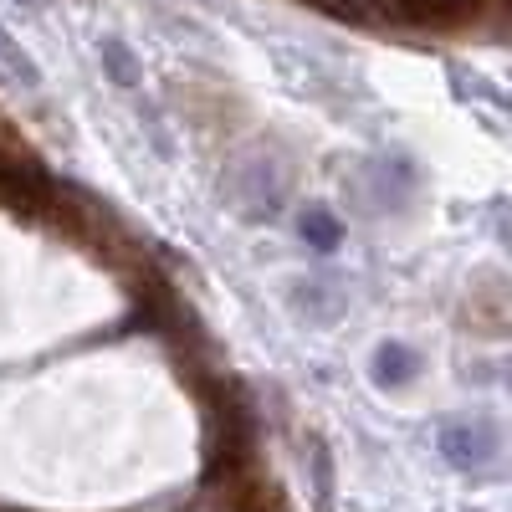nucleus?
<instances>
[{
    "label": "nucleus",
    "instance_id": "obj_1",
    "mask_svg": "<svg viewBox=\"0 0 512 512\" xmlns=\"http://www.w3.org/2000/svg\"><path fill=\"white\" fill-rule=\"evenodd\" d=\"M441 451H446L451 466H461V472H482L497 456V431L487 420H446L441 425Z\"/></svg>",
    "mask_w": 512,
    "mask_h": 512
},
{
    "label": "nucleus",
    "instance_id": "obj_2",
    "mask_svg": "<svg viewBox=\"0 0 512 512\" xmlns=\"http://www.w3.org/2000/svg\"><path fill=\"white\" fill-rule=\"evenodd\" d=\"M415 374V354L405 349V344H384L379 354H374V379L379 384H405Z\"/></svg>",
    "mask_w": 512,
    "mask_h": 512
},
{
    "label": "nucleus",
    "instance_id": "obj_3",
    "mask_svg": "<svg viewBox=\"0 0 512 512\" xmlns=\"http://www.w3.org/2000/svg\"><path fill=\"white\" fill-rule=\"evenodd\" d=\"M98 52H103V67H108V77L118 82V88H134V82H139V72H134V67H139V62H134V52H128L118 36H108Z\"/></svg>",
    "mask_w": 512,
    "mask_h": 512
},
{
    "label": "nucleus",
    "instance_id": "obj_4",
    "mask_svg": "<svg viewBox=\"0 0 512 512\" xmlns=\"http://www.w3.org/2000/svg\"><path fill=\"white\" fill-rule=\"evenodd\" d=\"M303 236H308L313 246L333 251V246H338V221H333V216H323V210H308V216H303Z\"/></svg>",
    "mask_w": 512,
    "mask_h": 512
}]
</instances>
